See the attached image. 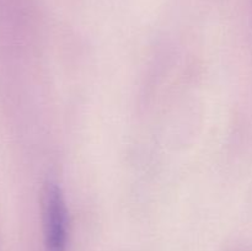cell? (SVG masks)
Segmentation results:
<instances>
[{
    "label": "cell",
    "instance_id": "obj_1",
    "mask_svg": "<svg viewBox=\"0 0 252 251\" xmlns=\"http://www.w3.org/2000/svg\"><path fill=\"white\" fill-rule=\"evenodd\" d=\"M43 234L47 251H65L68 209L61 187L48 182L43 192Z\"/></svg>",
    "mask_w": 252,
    "mask_h": 251
}]
</instances>
